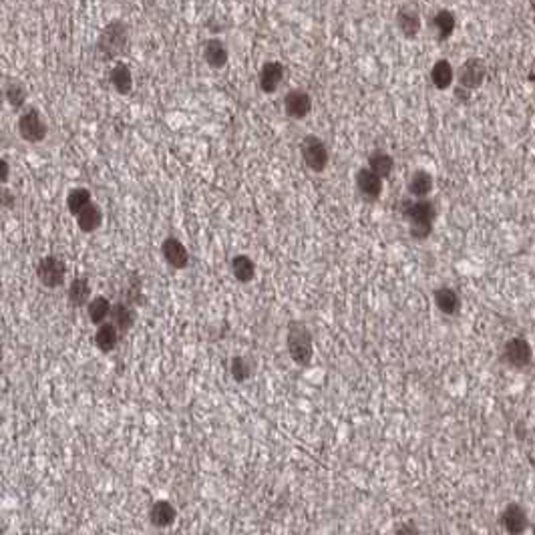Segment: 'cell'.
Masks as SVG:
<instances>
[{
    "instance_id": "cell-1",
    "label": "cell",
    "mask_w": 535,
    "mask_h": 535,
    "mask_svg": "<svg viewBox=\"0 0 535 535\" xmlns=\"http://www.w3.org/2000/svg\"><path fill=\"white\" fill-rule=\"evenodd\" d=\"M403 217L408 222V231L411 238L415 240H427L433 231V222L437 217V210L433 201H415L411 204L408 199H403Z\"/></svg>"
},
{
    "instance_id": "cell-2",
    "label": "cell",
    "mask_w": 535,
    "mask_h": 535,
    "mask_svg": "<svg viewBox=\"0 0 535 535\" xmlns=\"http://www.w3.org/2000/svg\"><path fill=\"white\" fill-rule=\"evenodd\" d=\"M127 41H129L127 24L123 20H111L103 29V33L99 34L97 49L103 59H113L119 52H123V49L127 47Z\"/></svg>"
},
{
    "instance_id": "cell-3",
    "label": "cell",
    "mask_w": 535,
    "mask_h": 535,
    "mask_svg": "<svg viewBox=\"0 0 535 535\" xmlns=\"http://www.w3.org/2000/svg\"><path fill=\"white\" fill-rule=\"evenodd\" d=\"M288 352L294 362L298 364H308L314 355V344H312V334L304 322H290L288 326Z\"/></svg>"
},
{
    "instance_id": "cell-4",
    "label": "cell",
    "mask_w": 535,
    "mask_h": 535,
    "mask_svg": "<svg viewBox=\"0 0 535 535\" xmlns=\"http://www.w3.org/2000/svg\"><path fill=\"white\" fill-rule=\"evenodd\" d=\"M18 135L29 143H43L49 135V127L38 109H27L18 119Z\"/></svg>"
},
{
    "instance_id": "cell-5",
    "label": "cell",
    "mask_w": 535,
    "mask_h": 535,
    "mask_svg": "<svg viewBox=\"0 0 535 535\" xmlns=\"http://www.w3.org/2000/svg\"><path fill=\"white\" fill-rule=\"evenodd\" d=\"M300 151H302V159H304V163L308 165L312 171L322 173L326 167H328L330 153H328V147H326V143L320 137H316V135H306V137L302 139Z\"/></svg>"
},
{
    "instance_id": "cell-6",
    "label": "cell",
    "mask_w": 535,
    "mask_h": 535,
    "mask_svg": "<svg viewBox=\"0 0 535 535\" xmlns=\"http://www.w3.org/2000/svg\"><path fill=\"white\" fill-rule=\"evenodd\" d=\"M36 276L41 280V284L47 286V288H59V286H63L66 278L65 262L55 258V256L43 258L38 262V266H36Z\"/></svg>"
},
{
    "instance_id": "cell-7",
    "label": "cell",
    "mask_w": 535,
    "mask_h": 535,
    "mask_svg": "<svg viewBox=\"0 0 535 535\" xmlns=\"http://www.w3.org/2000/svg\"><path fill=\"white\" fill-rule=\"evenodd\" d=\"M487 77V65L483 59L479 57H473V59H467L463 65L459 66V85L467 91H475L479 89L483 83H485Z\"/></svg>"
},
{
    "instance_id": "cell-8",
    "label": "cell",
    "mask_w": 535,
    "mask_h": 535,
    "mask_svg": "<svg viewBox=\"0 0 535 535\" xmlns=\"http://www.w3.org/2000/svg\"><path fill=\"white\" fill-rule=\"evenodd\" d=\"M532 358H534V352H532V346L529 342L523 341V338H511V341L505 342L503 346V360L513 366V369H525L532 364Z\"/></svg>"
},
{
    "instance_id": "cell-9",
    "label": "cell",
    "mask_w": 535,
    "mask_h": 535,
    "mask_svg": "<svg viewBox=\"0 0 535 535\" xmlns=\"http://www.w3.org/2000/svg\"><path fill=\"white\" fill-rule=\"evenodd\" d=\"M284 77H286V69H284V65H282L280 61H268V63H264L258 73V83L262 93H266V95L276 93L278 89H280V85H282V81H284Z\"/></svg>"
},
{
    "instance_id": "cell-10",
    "label": "cell",
    "mask_w": 535,
    "mask_h": 535,
    "mask_svg": "<svg viewBox=\"0 0 535 535\" xmlns=\"http://www.w3.org/2000/svg\"><path fill=\"white\" fill-rule=\"evenodd\" d=\"M421 13L415 6L405 4V6L399 8V13H397V29H399V33L403 34L405 38H417L419 33H421Z\"/></svg>"
},
{
    "instance_id": "cell-11",
    "label": "cell",
    "mask_w": 535,
    "mask_h": 535,
    "mask_svg": "<svg viewBox=\"0 0 535 535\" xmlns=\"http://www.w3.org/2000/svg\"><path fill=\"white\" fill-rule=\"evenodd\" d=\"M284 111L292 119H304L312 111V97L302 89H294L284 97Z\"/></svg>"
},
{
    "instance_id": "cell-12",
    "label": "cell",
    "mask_w": 535,
    "mask_h": 535,
    "mask_svg": "<svg viewBox=\"0 0 535 535\" xmlns=\"http://www.w3.org/2000/svg\"><path fill=\"white\" fill-rule=\"evenodd\" d=\"M355 181H357L358 194L362 195L366 201H376L383 194V179L378 178L376 173H373L371 169H358Z\"/></svg>"
},
{
    "instance_id": "cell-13",
    "label": "cell",
    "mask_w": 535,
    "mask_h": 535,
    "mask_svg": "<svg viewBox=\"0 0 535 535\" xmlns=\"http://www.w3.org/2000/svg\"><path fill=\"white\" fill-rule=\"evenodd\" d=\"M499 523H501L503 529L509 532V534H523L525 527H527V513L521 505L511 503L501 511Z\"/></svg>"
},
{
    "instance_id": "cell-14",
    "label": "cell",
    "mask_w": 535,
    "mask_h": 535,
    "mask_svg": "<svg viewBox=\"0 0 535 535\" xmlns=\"http://www.w3.org/2000/svg\"><path fill=\"white\" fill-rule=\"evenodd\" d=\"M229 59V50H227L226 43L222 38H208L204 43V61L211 66V69H224L227 65Z\"/></svg>"
},
{
    "instance_id": "cell-15",
    "label": "cell",
    "mask_w": 535,
    "mask_h": 535,
    "mask_svg": "<svg viewBox=\"0 0 535 535\" xmlns=\"http://www.w3.org/2000/svg\"><path fill=\"white\" fill-rule=\"evenodd\" d=\"M162 254L165 262L169 264V266H173V268H185L187 266V262H190V256H187V250H185V245L179 242L178 238H167L165 242L162 243Z\"/></svg>"
},
{
    "instance_id": "cell-16",
    "label": "cell",
    "mask_w": 535,
    "mask_h": 535,
    "mask_svg": "<svg viewBox=\"0 0 535 535\" xmlns=\"http://www.w3.org/2000/svg\"><path fill=\"white\" fill-rule=\"evenodd\" d=\"M109 81L113 85V89L119 95H129L133 89V73L129 65L125 63H115V66L109 73Z\"/></svg>"
},
{
    "instance_id": "cell-17",
    "label": "cell",
    "mask_w": 535,
    "mask_h": 535,
    "mask_svg": "<svg viewBox=\"0 0 535 535\" xmlns=\"http://www.w3.org/2000/svg\"><path fill=\"white\" fill-rule=\"evenodd\" d=\"M103 224V211L101 208H97L95 204H89L85 206L79 213H77V226L85 234H91V231H97L99 227Z\"/></svg>"
},
{
    "instance_id": "cell-18",
    "label": "cell",
    "mask_w": 535,
    "mask_h": 535,
    "mask_svg": "<svg viewBox=\"0 0 535 535\" xmlns=\"http://www.w3.org/2000/svg\"><path fill=\"white\" fill-rule=\"evenodd\" d=\"M176 518H178V511L169 501H155L149 513V519L155 527H169L176 523Z\"/></svg>"
},
{
    "instance_id": "cell-19",
    "label": "cell",
    "mask_w": 535,
    "mask_h": 535,
    "mask_svg": "<svg viewBox=\"0 0 535 535\" xmlns=\"http://www.w3.org/2000/svg\"><path fill=\"white\" fill-rule=\"evenodd\" d=\"M431 81L437 87L438 91L449 89L455 81V69L447 59H438L437 63L431 69Z\"/></svg>"
},
{
    "instance_id": "cell-20",
    "label": "cell",
    "mask_w": 535,
    "mask_h": 535,
    "mask_svg": "<svg viewBox=\"0 0 535 535\" xmlns=\"http://www.w3.org/2000/svg\"><path fill=\"white\" fill-rule=\"evenodd\" d=\"M433 27L437 31L438 41H447L457 31V17H455L451 10L443 8V10H438L437 15L433 17Z\"/></svg>"
},
{
    "instance_id": "cell-21",
    "label": "cell",
    "mask_w": 535,
    "mask_h": 535,
    "mask_svg": "<svg viewBox=\"0 0 535 535\" xmlns=\"http://www.w3.org/2000/svg\"><path fill=\"white\" fill-rule=\"evenodd\" d=\"M435 304L447 316H455L461 310V300H459L457 292L451 290V288H438L437 292H435Z\"/></svg>"
},
{
    "instance_id": "cell-22",
    "label": "cell",
    "mask_w": 535,
    "mask_h": 535,
    "mask_svg": "<svg viewBox=\"0 0 535 535\" xmlns=\"http://www.w3.org/2000/svg\"><path fill=\"white\" fill-rule=\"evenodd\" d=\"M119 342V330L115 328V324H99V330L95 332V344L101 352H111Z\"/></svg>"
},
{
    "instance_id": "cell-23",
    "label": "cell",
    "mask_w": 535,
    "mask_h": 535,
    "mask_svg": "<svg viewBox=\"0 0 535 535\" xmlns=\"http://www.w3.org/2000/svg\"><path fill=\"white\" fill-rule=\"evenodd\" d=\"M109 316L113 318V324L119 332H127L131 326L135 324V312H133V308H129L127 304H123V302L111 306Z\"/></svg>"
},
{
    "instance_id": "cell-24",
    "label": "cell",
    "mask_w": 535,
    "mask_h": 535,
    "mask_svg": "<svg viewBox=\"0 0 535 535\" xmlns=\"http://www.w3.org/2000/svg\"><path fill=\"white\" fill-rule=\"evenodd\" d=\"M89 298H91V286H89V282H87L85 278L73 280L71 286H69V302H71L73 306L81 308V306H85V304L89 302Z\"/></svg>"
},
{
    "instance_id": "cell-25",
    "label": "cell",
    "mask_w": 535,
    "mask_h": 535,
    "mask_svg": "<svg viewBox=\"0 0 535 535\" xmlns=\"http://www.w3.org/2000/svg\"><path fill=\"white\" fill-rule=\"evenodd\" d=\"M392 167H394V159L385 151H374L373 155L369 157V169L380 179L389 178L392 173Z\"/></svg>"
},
{
    "instance_id": "cell-26",
    "label": "cell",
    "mask_w": 535,
    "mask_h": 535,
    "mask_svg": "<svg viewBox=\"0 0 535 535\" xmlns=\"http://www.w3.org/2000/svg\"><path fill=\"white\" fill-rule=\"evenodd\" d=\"M231 272H234V276H236L238 282L248 284V282L254 280L256 266H254V262L248 258V256H236V258L231 259Z\"/></svg>"
},
{
    "instance_id": "cell-27",
    "label": "cell",
    "mask_w": 535,
    "mask_h": 535,
    "mask_svg": "<svg viewBox=\"0 0 535 535\" xmlns=\"http://www.w3.org/2000/svg\"><path fill=\"white\" fill-rule=\"evenodd\" d=\"M433 190V176L427 171H415L413 178L408 179V192L415 197H425Z\"/></svg>"
},
{
    "instance_id": "cell-28",
    "label": "cell",
    "mask_w": 535,
    "mask_h": 535,
    "mask_svg": "<svg viewBox=\"0 0 535 535\" xmlns=\"http://www.w3.org/2000/svg\"><path fill=\"white\" fill-rule=\"evenodd\" d=\"M89 320L93 322V324H101V322H105V318L109 316V312H111V302L105 298V296H97V298H93L91 302H89Z\"/></svg>"
},
{
    "instance_id": "cell-29",
    "label": "cell",
    "mask_w": 535,
    "mask_h": 535,
    "mask_svg": "<svg viewBox=\"0 0 535 535\" xmlns=\"http://www.w3.org/2000/svg\"><path fill=\"white\" fill-rule=\"evenodd\" d=\"M4 99L8 101V105L13 109H20L27 103V89H24V85L18 81L8 83L6 89H4Z\"/></svg>"
},
{
    "instance_id": "cell-30",
    "label": "cell",
    "mask_w": 535,
    "mask_h": 535,
    "mask_svg": "<svg viewBox=\"0 0 535 535\" xmlns=\"http://www.w3.org/2000/svg\"><path fill=\"white\" fill-rule=\"evenodd\" d=\"M89 204H91V192L85 190V187L73 190V192L69 194V197H66V208H69V211H71L73 215H77V213H79L85 206H89Z\"/></svg>"
},
{
    "instance_id": "cell-31",
    "label": "cell",
    "mask_w": 535,
    "mask_h": 535,
    "mask_svg": "<svg viewBox=\"0 0 535 535\" xmlns=\"http://www.w3.org/2000/svg\"><path fill=\"white\" fill-rule=\"evenodd\" d=\"M231 376H234L238 383H243V380H248V378L252 376V364L248 362V358H231Z\"/></svg>"
},
{
    "instance_id": "cell-32",
    "label": "cell",
    "mask_w": 535,
    "mask_h": 535,
    "mask_svg": "<svg viewBox=\"0 0 535 535\" xmlns=\"http://www.w3.org/2000/svg\"><path fill=\"white\" fill-rule=\"evenodd\" d=\"M0 206H4V208H13L15 206V195H13V192H8L6 187L0 190Z\"/></svg>"
},
{
    "instance_id": "cell-33",
    "label": "cell",
    "mask_w": 535,
    "mask_h": 535,
    "mask_svg": "<svg viewBox=\"0 0 535 535\" xmlns=\"http://www.w3.org/2000/svg\"><path fill=\"white\" fill-rule=\"evenodd\" d=\"M8 178H10V165L6 159L0 157V183H6Z\"/></svg>"
},
{
    "instance_id": "cell-34",
    "label": "cell",
    "mask_w": 535,
    "mask_h": 535,
    "mask_svg": "<svg viewBox=\"0 0 535 535\" xmlns=\"http://www.w3.org/2000/svg\"><path fill=\"white\" fill-rule=\"evenodd\" d=\"M0 105H2V95H0Z\"/></svg>"
}]
</instances>
